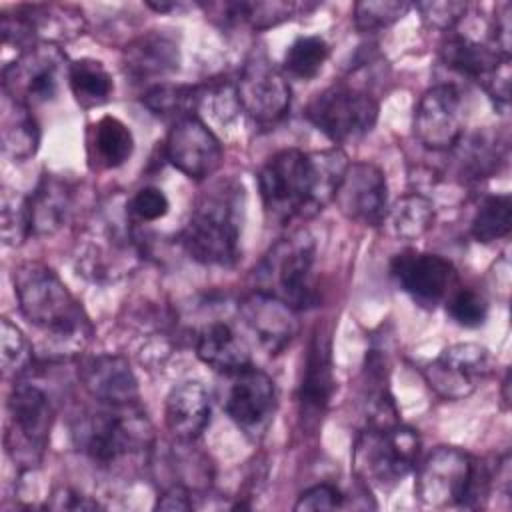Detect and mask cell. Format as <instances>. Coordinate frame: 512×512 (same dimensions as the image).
<instances>
[{
	"label": "cell",
	"instance_id": "cell-1",
	"mask_svg": "<svg viewBox=\"0 0 512 512\" xmlns=\"http://www.w3.org/2000/svg\"><path fill=\"white\" fill-rule=\"evenodd\" d=\"M14 294L22 316L42 336L34 346L42 362L72 360L88 346L92 336L88 316L50 266L42 262L16 266Z\"/></svg>",
	"mask_w": 512,
	"mask_h": 512
},
{
	"label": "cell",
	"instance_id": "cell-2",
	"mask_svg": "<svg viewBox=\"0 0 512 512\" xmlns=\"http://www.w3.org/2000/svg\"><path fill=\"white\" fill-rule=\"evenodd\" d=\"M348 164L346 154L338 148L320 152L284 148L272 154L258 172L266 216L280 224L314 216L334 200Z\"/></svg>",
	"mask_w": 512,
	"mask_h": 512
},
{
	"label": "cell",
	"instance_id": "cell-3",
	"mask_svg": "<svg viewBox=\"0 0 512 512\" xmlns=\"http://www.w3.org/2000/svg\"><path fill=\"white\" fill-rule=\"evenodd\" d=\"M242 188L230 182L204 192L180 234L186 254L204 266L230 268L240 256Z\"/></svg>",
	"mask_w": 512,
	"mask_h": 512
},
{
	"label": "cell",
	"instance_id": "cell-4",
	"mask_svg": "<svg viewBox=\"0 0 512 512\" xmlns=\"http://www.w3.org/2000/svg\"><path fill=\"white\" fill-rule=\"evenodd\" d=\"M152 424L138 402L102 404L84 410L72 424L76 448L100 466L152 448Z\"/></svg>",
	"mask_w": 512,
	"mask_h": 512
},
{
	"label": "cell",
	"instance_id": "cell-5",
	"mask_svg": "<svg viewBox=\"0 0 512 512\" xmlns=\"http://www.w3.org/2000/svg\"><path fill=\"white\" fill-rule=\"evenodd\" d=\"M494 474L486 464L454 446L434 448L416 472L414 492L432 508H478L488 496Z\"/></svg>",
	"mask_w": 512,
	"mask_h": 512
},
{
	"label": "cell",
	"instance_id": "cell-6",
	"mask_svg": "<svg viewBox=\"0 0 512 512\" xmlns=\"http://www.w3.org/2000/svg\"><path fill=\"white\" fill-rule=\"evenodd\" d=\"M314 238L306 230L276 242L256 270L258 290L272 294L294 310L318 302L314 280Z\"/></svg>",
	"mask_w": 512,
	"mask_h": 512
},
{
	"label": "cell",
	"instance_id": "cell-7",
	"mask_svg": "<svg viewBox=\"0 0 512 512\" xmlns=\"http://www.w3.org/2000/svg\"><path fill=\"white\" fill-rule=\"evenodd\" d=\"M420 436L416 430L396 422L392 426H368L354 444L352 466L368 486L390 490L416 466Z\"/></svg>",
	"mask_w": 512,
	"mask_h": 512
},
{
	"label": "cell",
	"instance_id": "cell-8",
	"mask_svg": "<svg viewBox=\"0 0 512 512\" xmlns=\"http://www.w3.org/2000/svg\"><path fill=\"white\" fill-rule=\"evenodd\" d=\"M54 420V406L44 388L32 380L16 378L8 396L6 450L22 468L40 464Z\"/></svg>",
	"mask_w": 512,
	"mask_h": 512
},
{
	"label": "cell",
	"instance_id": "cell-9",
	"mask_svg": "<svg viewBox=\"0 0 512 512\" xmlns=\"http://www.w3.org/2000/svg\"><path fill=\"white\" fill-rule=\"evenodd\" d=\"M306 118L332 142H352L374 128L378 102L356 86L334 84L310 100Z\"/></svg>",
	"mask_w": 512,
	"mask_h": 512
},
{
	"label": "cell",
	"instance_id": "cell-10",
	"mask_svg": "<svg viewBox=\"0 0 512 512\" xmlns=\"http://www.w3.org/2000/svg\"><path fill=\"white\" fill-rule=\"evenodd\" d=\"M68 70L70 64L58 44H36L4 64L2 92L28 108L50 102L58 96Z\"/></svg>",
	"mask_w": 512,
	"mask_h": 512
},
{
	"label": "cell",
	"instance_id": "cell-11",
	"mask_svg": "<svg viewBox=\"0 0 512 512\" xmlns=\"http://www.w3.org/2000/svg\"><path fill=\"white\" fill-rule=\"evenodd\" d=\"M234 86L240 110L260 126L280 122L290 108V86L284 74L264 56H252Z\"/></svg>",
	"mask_w": 512,
	"mask_h": 512
},
{
	"label": "cell",
	"instance_id": "cell-12",
	"mask_svg": "<svg viewBox=\"0 0 512 512\" xmlns=\"http://www.w3.org/2000/svg\"><path fill=\"white\" fill-rule=\"evenodd\" d=\"M494 370L488 348L474 342L454 344L424 368L428 386L446 400H460L472 394Z\"/></svg>",
	"mask_w": 512,
	"mask_h": 512
},
{
	"label": "cell",
	"instance_id": "cell-13",
	"mask_svg": "<svg viewBox=\"0 0 512 512\" xmlns=\"http://www.w3.org/2000/svg\"><path fill=\"white\" fill-rule=\"evenodd\" d=\"M414 136L430 150H450L464 136V102L454 84H438L422 94L412 120Z\"/></svg>",
	"mask_w": 512,
	"mask_h": 512
},
{
	"label": "cell",
	"instance_id": "cell-14",
	"mask_svg": "<svg viewBox=\"0 0 512 512\" xmlns=\"http://www.w3.org/2000/svg\"><path fill=\"white\" fill-rule=\"evenodd\" d=\"M166 160L192 180L212 176L224 160V150L216 134L196 116H188L172 124L166 144Z\"/></svg>",
	"mask_w": 512,
	"mask_h": 512
},
{
	"label": "cell",
	"instance_id": "cell-15",
	"mask_svg": "<svg viewBox=\"0 0 512 512\" xmlns=\"http://www.w3.org/2000/svg\"><path fill=\"white\" fill-rule=\"evenodd\" d=\"M232 378L234 382L224 406L226 414L246 436L258 440L268 430L276 412L274 380L252 364Z\"/></svg>",
	"mask_w": 512,
	"mask_h": 512
},
{
	"label": "cell",
	"instance_id": "cell-16",
	"mask_svg": "<svg viewBox=\"0 0 512 512\" xmlns=\"http://www.w3.org/2000/svg\"><path fill=\"white\" fill-rule=\"evenodd\" d=\"M334 202L348 220L364 226L382 224L388 210L384 172L372 162L348 164L336 188Z\"/></svg>",
	"mask_w": 512,
	"mask_h": 512
},
{
	"label": "cell",
	"instance_id": "cell-17",
	"mask_svg": "<svg viewBox=\"0 0 512 512\" xmlns=\"http://www.w3.org/2000/svg\"><path fill=\"white\" fill-rule=\"evenodd\" d=\"M390 274L416 304L426 308L440 304L446 294H450L456 280V270L450 260L418 250L396 254L390 262Z\"/></svg>",
	"mask_w": 512,
	"mask_h": 512
},
{
	"label": "cell",
	"instance_id": "cell-18",
	"mask_svg": "<svg viewBox=\"0 0 512 512\" xmlns=\"http://www.w3.org/2000/svg\"><path fill=\"white\" fill-rule=\"evenodd\" d=\"M238 316L268 354L282 352L298 332L296 310L262 290L238 302Z\"/></svg>",
	"mask_w": 512,
	"mask_h": 512
},
{
	"label": "cell",
	"instance_id": "cell-19",
	"mask_svg": "<svg viewBox=\"0 0 512 512\" xmlns=\"http://www.w3.org/2000/svg\"><path fill=\"white\" fill-rule=\"evenodd\" d=\"M334 392V368H332V342L330 332L326 328H316L312 334L306 366L298 390L300 414L306 422L314 424L326 412L330 398Z\"/></svg>",
	"mask_w": 512,
	"mask_h": 512
},
{
	"label": "cell",
	"instance_id": "cell-20",
	"mask_svg": "<svg viewBox=\"0 0 512 512\" xmlns=\"http://www.w3.org/2000/svg\"><path fill=\"white\" fill-rule=\"evenodd\" d=\"M88 394L102 404L138 402V380L130 362L118 354H100L88 360L80 372Z\"/></svg>",
	"mask_w": 512,
	"mask_h": 512
},
{
	"label": "cell",
	"instance_id": "cell-21",
	"mask_svg": "<svg viewBox=\"0 0 512 512\" xmlns=\"http://www.w3.org/2000/svg\"><path fill=\"white\" fill-rule=\"evenodd\" d=\"M166 428L178 442H194L210 422V394L200 382L174 386L164 408Z\"/></svg>",
	"mask_w": 512,
	"mask_h": 512
},
{
	"label": "cell",
	"instance_id": "cell-22",
	"mask_svg": "<svg viewBox=\"0 0 512 512\" xmlns=\"http://www.w3.org/2000/svg\"><path fill=\"white\" fill-rule=\"evenodd\" d=\"M196 354L214 372L234 376L250 366V350L226 320H212L196 334Z\"/></svg>",
	"mask_w": 512,
	"mask_h": 512
},
{
	"label": "cell",
	"instance_id": "cell-23",
	"mask_svg": "<svg viewBox=\"0 0 512 512\" xmlns=\"http://www.w3.org/2000/svg\"><path fill=\"white\" fill-rule=\"evenodd\" d=\"M124 72L136 82L166 76L178 70L180 50L178 44L160 32H148L124 50Z\"/></svg>",
	"mask_w": 512,
	"mask_h": 512
},
{
	"label": "cell",
	"instance_id": "cell-24",
	"mask_svg": "<svg viewBox=\"0 0 512 512\" xmlns=\"http://www.w3.org/2000/svg\"><path fill=\"white\" fill-rule=\"evenodd\" d=\"M30 224L34 236H50L58 232L72 210V188L66 180L44 174L32 196H28Z\"/></svg>",
	"mask_w": 512,
	"mask_h": 512
},
{
	"label": "cell",
	"instance_id": "cell-25",
	"mask_svg": "<svg viewBox=\"0 0 512 512\" xmlns=\"http://www.w3.org/2000/svg\"><path fill=\"white\" fill-rule=\"evenodd\" d=\"M86 148L92 168L110 170L122 166L132 156L134 136L116 116H102L90 126Z\"/></svg>",
	"mask_w": 512,
	"mask_h": 512
},
{
	"label": "cell",
	"instance_id": "cell-26",
	"mask_svg": "<svg viewBox=\"0 0 512 512\" xmlns=\"http://www.w3.org/2000/svg\"><path fill=\"white\" fill-rule=\"evenodd\" d=\"M440 56L448 68L482 84L504 60H510V56L500 54L494 44H484L468 36H450L442 44Z\"/></svg>",
	"mask_w": 512,
	"mask_h": 512
},
{
	"label": "cell",
	"instance_id": "cell-27",
	"mask_svg": "<svg viewBox=\"0 0 512 512\" xmlns=\"http://www.w3.org/2000/svg\"><path fill=\"white\" fill-rule=\"evenodd\" d=\"M0 140H2L4 154L18 162L34 156L40 144V128L30 108L8 98L6 94L2 100Z\"/></svg>",
	"mask_w": 512,
	"mask_h": 512
},
{
	"label": "cell",
	"instance_id": "cell-28",
	"mask_svg": "<svg viewBox=\"0 0 512 512\" xmlns=\"http://www.w3.org/2000/svg\"><path fill=\"white\" fill-rule=\"evenodd\" d=\"M434 216L432 200L418 192H410L388 206L382 224L392 238L416 240L432 228Z\"/></svg>",
	"mask_w": 512,
	"mask_h": 512
},
{
	"label": "cell",
	"instance_id": "cell-29",
	"mask_svg": "<svg viewBox=\"0 0 512 512\" xmlns=\"http://www.w3.org/2000/svg\"><path fill=\"white\" fill-rule=\"evenodd\" d=\"M68 84L74 100L82 108H96L108 102L114 82L102 62L92 58H82L70 64Z\"/></svg>",
	"mask_w": 512,
	"mask_h": 512
},
{
	"label": "cell",
	"instance_id": "cell-30",
	"mask_svg": "<svg viewBox=\"0 0 512 512\" xmlns=\"http://www.w3.org/2000/svg\"><path fill=\"white\" fill-rule=\"evenodd\" d=\"M142 104L154 116L178 122L188 116H194L192 112L200 104V86L156 84L144 92Z\"/></svg>",
	"mask_w": 512,
	"mask_h": 512
},
{
	"label": "cell",
	"instance_id": "cell-31",
	"mask_svg": "<svg viewBox=\"0 0 512 512\" xmlns=\"http://www.w3.org/2000/svg\"><path fill=\"white\" fill-rule=\"evenodd\" d=\"M456 146L462 172L470 178H486L498 170V162L502 160V144H498V140L488 132L474 134L466 140L462 136Z\"/></svg>",
	"mask_w": 512,
	"mask_h": 512
},
{
	"label": "cell",
	"instance_id": "cell-32",
	"mask_svg": "<svg viewBox=\"0 0 512 512\" xmlns=\"http://www.w3.org/2000/svg\"><path fill=\"white\" fill-rule=\"evenodd\" d=\"M512 228V200L508 194H496L482 200L474 214L470 232L476 242L490 244L504 238Z\"/></svg>",
	"mask_w": 512,
	"mask_h": 512
},
{
	"label": "cell",
	"instance_id": "cell-33",
	"mask_svg": "<svg viewBox=\"0 0 512 512\" xmlns=\"http://www.w3.org/2000/svg\"><path fill=\"white\" fill-rule=\"evenodd\" d=\"M224 10L226 20L246 22L254 30H264L288 20L298 4L294 2H224L218 4Z\"/></svg>",
	"mask_w": 512,
	"mask_h": 512
},
{
	"label": "cell",
	"instance_id": "cell-34",
	"mask_svg": "<svg viewBox=\"0 0 512 512\" xmlns=\"http://www.w3.org/2000/svg\"><path fill=\"white\" fill-rule=\"evenodd\" d=\"M328 56L330 48L322 36H300L288 46L282 66L290 76L310 80L322 70Z\"/></svg>",
	"mask_w": 512,
	"mask_h": 512
},
{
	"label": "cell",
	"instance_id": "cell-35",
	"mask_svg": "<svg viewBox=\"0 0 512 512\" xmlns=\"http://www.w3.org/2000/svg\"><path fill=\"white\" fill-rule=\"evenodd\" d=\"M0 364L4 376L22 378L34 364V344L8 318L0 320Z\"/></svg>",
	"mask_w": 512,
	"mask_h": 512
},
{
	"label": "cell",
	"instance_id": "cell-36",
	"mask_svg": "<svg viewBox=\"0 0 512 512\" xmlns=\"http://www.w3.org/2000/svg\"><path fill=\"white\" fill-rule=\"evenodd\" d=\"M0 232H2V242L6 246H20L32 234L28 196H22L18 190L2 188Z\"/></svg>",
	"mask_w": 512,
	"mask_h": 512
},
{
	"label": "cell",
	"instance_id": "cell-37",
	"mask_svg": "<svg viewBox=\"0 0 512 512\" xmlns=\"http://www.w3.org/2000/svg\"><path fill=\"white\" fill-rule=\"evenodd\" d=\"M412 4L400 0H364L354 6V26L360 32H378L400 20Z\"/></svg>",
	"mask_w": 512,
	"mask_h": 512
},
{
	"label": "cell",
	"instance_id": "cell-38",
	"mask_svg": "<svg viewBox=\"0 0 512 512\" xmlns=\"http://www.w3.org/2000/svg\"><path fill=\"white\" fill-rule=\"evenodd\" d=\"M448 314L452 320L464 328H476L482 326L488 316V302L486 298L472 290V288H460L456 290L448 300Z\"/></svg>",
	"mask_w": 512,
	"mask_h": 512
},
{
	"label": "cell",
	"instance_id": "cell-39",
	"mask_svg": "<svg viewBox=\"0 0 512 512\" xmlns=\"http://www.w3.org/2000/svg\"><path fill=\"white\" fill-rule=\"evenodd\" d=\"M168 208L170 202L160 188L144 186L126 202V216L130 222H154L164 218Z\"/></svg>",
	"mask_w": 512,
	"mask_h": 512
},
{
	"label": "cell",
	"instance_id": "cell-40",
	"mask_svg": "<svg viewBox=\"0 0 512 512\" xmlns=\"http://www.w3.org/2000/svg\"><path fill=\"white\" fill-rule=\"evenodd\" d=\"M468 4L460 0H440V2H418L416 10L420 12L424 24L436 30L454 28L466 14Z\"/></svg>",
	"mask_w": 512,
	"mask_h": 512
},
{
	"label": "cell",
	"instance_id": "cell-41",
	"mask_svg": "<svg viewBox=\"0 0 512 512\" xmlns=\"http://www.w3.org/2000/svg\"><path fill=\"white\" fill-rule=\"evenodd\" d=\"M344 506V494L328 482L316 484L308 490H304L296 504L294 510L298 512H320V510H338Z\"/></svg>",
	"mask_w": 512,
	"mask_h": 512
},
{
	"label": "cell",
	"instance_id": "cell-42",
	"mask_svg": "<svg viewBox=\"0 0 512 512\" xmlns=\"http://www.w3.org/2000/svg\"><path fill=\"white\" fill-rule=\"evenodd\" d=\"M46 506L54 508V510H94V508H98V502H94L88 496L78 494L70 488H58L52 492L50 502Z\"/></svg>",
	"mask_w": 512,
	"mask_h": 512
},
{
	"label": "cell",
	"instance_id": "cell-43",
	"mask_svg": "<svg viewBox=\"0 0 512 512\" xmlns=\"http://www.w3.org/2000/svg\"><path fill=\"white\" fill-rule=\"evenodd\" d=\"M194 502H192V492L190 488L182 486V484H172L170 488H166L162 492V496L156 502V510H170V512H178V510H192Z\"/></svg>",
	"mask_w": 512,
	"mask_h": 512
},
{
	"label": "cell",
	"instance_id": "cell-44",
	"mask_svg": "<svg viewBox=\"0 0 512 512\" xmlns=\"http://www.w3.org/2000/svg\"><path fill=\"white\" fill-rule=\"evenodd\" d=\"M492 44L504 56H510V4L504 2L496 8Z\"/></svg>",
	"mask_w": 512,
	"mask_h": 512
},
{
	"label": "cell",
	"instance_id": "cell-45",
	"mask_svg": "<svg viewBox=\"0 0 512 512\" xmlns=\"http://www.w3.org/2000/svg\"><path fill=\"white\" fill-rule=\"evenodd\" d=\"M146 6L162 14V12H170V10H176V8H178V2H146Z\"/></svg>",
	"mask_w": 512,
	"mask_h": 512
}]
</instances>
